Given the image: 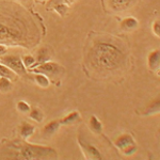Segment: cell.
I'll list each match as a JSON object with an SVG mask.
<instances>
[{"mask_svg": "<svg viewBox=\"0 0 160 160\" xmlns=\"http://www.w3.org/2000/svg\"><path fill=\"white\" fill-rule=\"evenodd\" d=\"M89 64L100 73H110L121 68L126 60V53L118 41L110 38H98L92 45L88 55Z\"/></svg>", "mask_w": 160, "mask_h": 160, "instance_id": "6da1fadb", "label": "cell"}, {"mask_svg": "<svg viewBox=\"0 0 160 160\" xmlns=\"http://www.w3.org/2000/svg\"><path fill=\"white\" fill-rule=\"evenodd\" d=\"M16 148L19 149V156L22 159H51L56 158L57 153L53 148L48 146L33 145L29 143H19Z\"/></svg>", "mask_w": 160, "mask_h": 160, "instance_id": "7a4b0ae2", "label": "cell"}, {"mask_svg": "<svg viewBox=\"0 0 160 160\" xmlns=\"http://www.w3.org/2000/svg\"><path fill=\"white\" fill-rule=\"evenodd\" d=\"M18 26H10L0 22V43L17 44L22 40V33L18 30Z\"/></svg>", "mask_w": 160, "mask_h": 160, "instance_id": "3957f363", "label": "cell"}, {"mask_svg": "<svg viewBox=\"0 0 160 160\" xmlns=\"http://www.w3.org/2000/svg\"><path fill=\"white\" fill-rule=\"evenodd\" d=\"M64 68L56 62H44L38 64L37 68H33L34 73H40L45 75L48 78H59L64 73Z\"/></svg>", "mask_w": 160, "mask_h": 160, "instance_id": "277c9868", "label": "cell"}, {"mask_svg": "<svg viewBox=\"0 0 160 160\" xmlns=\"http://www.w3.org/2000/svg\"><path fill=\"white\" fill-rule=\"evenodd\" d=\"M0 62L3 65H6L7 68H9L11 71L14 72L16 75H19V76L26 75V68L24 63H22V60L18 56L10 55V56L1 57L0 58Z\"/></svg>", "mask_w": 160, "mask_h": 160, "instance_id": "5b68a950", "label": "cell"}, {"mask_svg": "<svg viewBox=\"0 0 160 160\" xmlns=\"http://www.w3.org/2000/svg\"><path fill=\"white\" fill-rule=\"evenodd\" d=\"M78 143L87 159H91V160L102 159V154H100L98 149L95 148L94 145H92L91 143L84 141L83 139H81V138H78Z\"/></svg>", "mask_w": 160, "mask_h": 160, "instance_id": "8992f818", "label": "cell"}, {"mask_svg": "<svg viewBox=\"0 0 160 160\" xmlns=\"http://www.w3.org/2000/svg\"><path fill=\"white\" fill-rule=\"evenodd\" d=\"M148 65L152 72H158L160 68V55L159 50H154L148 57Z\"/></svg>", "mask_w": 160, "mask_h": 160, "instance_id": "52a82bcc", "label": "cell"}, {"mask_svg": "<svg viewBox=\"0 0 160 160\" xmlns=\"http://www.w3.org/2000/svg\"><path fill=\"white\" fill-rule=\"evenodd\" d=\"M131 144H136L135 143V140H133V138L131 137L130 135H122L120 136L117 140L114 141V145L117 146L118 149H124L125 148H127V146L131 145Z\"/></svg>", "mask_w": 160, "mask_h": 160, "instance_id": "ba28073f", "label": "cell"}, {"mask_svg": "<svg viewBox=\"0 0 160 160\" xmlns=\"http://www.w3.org/2000/svg\"><path fill=\"white\" fill-rule=\"evenodd\" d=\"M111 9L114 11H122V10L127 9L131 4L133 0H108Z\"/></svg>", "mask_w": 160, "mask_h": 160, "instance_id": "9c48e42d", "label": "cell"}, {"mask_svg": "<svg viewBox=\"0 0 160 160\" xmlns=\"http://www.w3.org/2000/svg\"><path fill=\"white\" fill-rule=\"evenodd\" d=\"M139 26V22L137 20L135 17H126L122 20L121 22V27L123 30L125 31H132L136 30Z\"/></svg>", "mask_w": 160, "mask_h": 160, "instance_id": "30bf717a", "label": "cell"}, {"mask_svg": "<svg viewBox=\"0 0 160 160\" xmlns=\"http://www.w3.org/2000/svg\"><path fill=\"white\" fill-rule=\"evenodd\" d=\"M89 128H90V130H92V132L95 133V135H100V133L102 132V124L95 115H92V117L90 118Z\"/></svg>", "mask_w": 160, "mask_h": 160, "instance_id": "8fae6325", "label": "cell"}, {"mask_svg": "<svg viewBox=\"0 0 160 160\" xmlns=\"http://www.w3.org/2000/svg\"><path fill=\"white\" fill-rule=\"evenodd\" d=\"M51 50L48 47H42L40 50L38 51V57H37V63L41 64L44 62H47L50 60L51 58Z\"/></svg>", "mask_w": 160, "mask_h": 160, "instance_id": "7c38bea8", "label": "cell"}, {"mask_svg": "<svg viewBox=\"0 0 160 160\" xmlns=\"http://www.w3.org/2000/svg\"><path fill=\"white\" fill-rule=\"evenodd\" d=\"M34 132V126L30 123H22L20 126V137L22 139H28Z\"/></svg>", "mask_w": 160, "mask_h": 160, "instance_id": "4fadbf2b", "label": "cell"}, {"mask_svg": "<svg viewBox=\"0 0 160 160\" xmlns=\"http://www.w3.org/2000/svg\"><path fill=\"white\" fill-rule=\"evenodd\" d=\"M61 123L60 121H51L47 124V125L45 126V128H44V133H45L46 136H52L53 133L57 132V130L59 129V127H60Z\"/></svg>", "mask_w": 160, "mask_h": 160, "instance_id": "5bb4252c", "label": "cell"}, {"mask_svg": "<svg viewBox=\"0 0 160 160\" xmlns=\"http://www.w3.org/2000/svg\"><path fill=\"white\" fill-rule=\"evenodd\" d=\"M78 121H80V114L77 111H74V112H71L69 114L66 115L64 118H62L60 121V123L62 125H69V124H75Z\"/></svg>", "mask_w": 160, "mask_h": 160, "instance_id": "9a60e30c", "label": "cell"}, {"mask_svg": "<svg viewBox=\"0 0 160 160\" xmlns=\"http://www.w3.org/2000/svg\"><path fill=\"white\" fill-rule=\"evenodd\" d=\"M17 76L13 71H11L9 68H7L6 65H3L2 63H0V77H4L10 80H16Z\"/></svg>", "mask_w": 160, "mask_h": 160, "instance_id": "2e32d148", "label": "cell"}, {"mask_svg": "<svg viewBox=\"0 0 160 160\" xmlns=\"http://www.w3.org/2000/svg\"><path fill=\"white\" fill-rule=\"evenodd\" d=\"M35 79V82H37V84L40 88H48L49 87V79H48V77H46L45 75L43 74H40V73H37L34 77Z\"/></svg>", "mask_w": 160, "mask_h": 160, "instance_id": "e0dca14e", "label": "cell"}, {"mask_svg": "<svg viewBox=\"0 0 160 160\" xmlns=\"http://www.w3.org/2000/svg\"><path fill=\"white\" fill-rule=\"evenodd\" d=\"M29 112H30L29 117H30L31 120L35 121V122H38V123H42L44 121V113L40 109H38V108H33V109L31 111H29Z\"/></svg>", "mask_w": 160, "mask_h": 160, "instance_id": "ac0fdd59", "label": "cell"}, {"mask_svg": "<svg viewBox=\"0 0 160 160\" xmlns=\"http://www.w3.org/2000/svg\"><path fill=\"white\" fill-rule=\"evenodd\" d=\"M12 90V82L10 79L0 77V92L1 93H8Z\"/></svg>", "mask_w": 160, "mask_h": 160, "instance_id": "d6986e66", "label": "cell"}, {"mask_svg": "<svg viewBox=\"0 0 160 160\" xmlns=\"http://www.w3.org/2000/svg\"><path fill=\"white\" fill-rule=\"evenodd\" d=\"M159 112V99L155 100L152 105L148 106V108L145 111V114H155V113Z\"/></svg>", "mask_w": 160, "mask_h": 160, "instance_id": "ffe728a7", "label": "cell"}, {"mask_svg": "<svg viewBox=\"0 0 160 160\" xmlns=\"http://www.w3.org/2000/svg\"><path fill=\"white\" fill-rule=\"evenodd\" d=\"M52 7H53V9H55V11L58 13L59 15H61V16H64L68 11V6H66V4L59 3V4H55V6H52Z\"/></svg>", "mask_w": 160, "mask_h": 160, "instance_id": "44dd1931", "label": "cell"}, {"mask_svg": "<svg viewBox=\"0 0 160 160\" xmlns=\"http://www.w3.org/2000/svg\"><path fill=\"white\" fill-rule=\"evenodd\" d=\"M17 110L22 113H28L30 111V106L25 102H17Z\"/></svg>", "mask_w": 160, "mask_h": 160, "instance_id": "7402d4cb", "label": "cell"}, {"mask_svg": "<svg viewBox=\"0 0 160 160\" xmlns=\"http://www.w3.org/2000/svg\"><path fill=\"white\" fill-rule=\"evenodd\" d=\"M22 63H24L25 68H31L32 65H34L35 59L32 56H25L22 59Z\"/></svg>", "mask_w": 160, "mask_h": 160, "instance_id": "603a6c76", "label": "cell"}, {"mask_svg": "<svg viewBox=\"0 0 160 160\" xmlns=\"http://www.w3.org/2000/svg\"><path fill=\"white\" fill-rule=\"evenodd\" d=\"M136 151H137L136 144H131V145L127 146V148H125L124 149H122L123 154L126 155V156H130V155H132L133 153H136Z\"/></svg>", "mask_w": 160, "mask_h": 160, "instance_id": "cb8c5ba5", "label": "cell"}, {"mask_svg": "<svg viewBox=\"0 0 160 160\" xmlns=\"http://www.w3.org/2000/svg\"><path fill=\"white\" fill-rule=\"evenodd\" d=\"M76 0H50V4L51 6H55V4H59V3H62V4H66V6H71L72 3Z\"/></svg>", "mask_w": 160, "mask_h": 160, "instance_id": "d4e9b609", "label": "cell"}, {"mask_svg": "<svg viewBox=\"0 0 160 160\" xmlns=\"http://www.w3.org/2000/svg\"><path fill=\"white\" fill-rule=\"evenodd\" d=\"M153 31H154V33L157 35V37H159V35H160V26H159V20H156V22H154V25H153Z\"/></svg>", "mask_w": 160, "mask_h": 160, "instance_id": "484cf974", "label": "cell"}, {"mask_svg": "<svg viewBox=\"0 0 160 160\" xmlns=\"http://www.w3.org/2000/svg\"><path fill=\"white\" fill-rule=\"evenodd\" d=\"M7 52V47L3 44H0V56H3Z\"/></svg>", "mask_w": 160, "mask_h": 160, "instance_id": "4316f807", "label": "cell"}, {"mask_svg": "<svg viewBox=\"0 0 160 160\" xmlns=\"http://www.w3.org/2000/svg\"><path fill=\"white\" fill-rule=\"evenodd\" d=\"M37 1H40V2H42V1H44V0H37Z\"/></svg>", "mask_w": 160, "mask_h": 160, "instance_id": "83f0119b", "label": "cell"}]
</instances>
